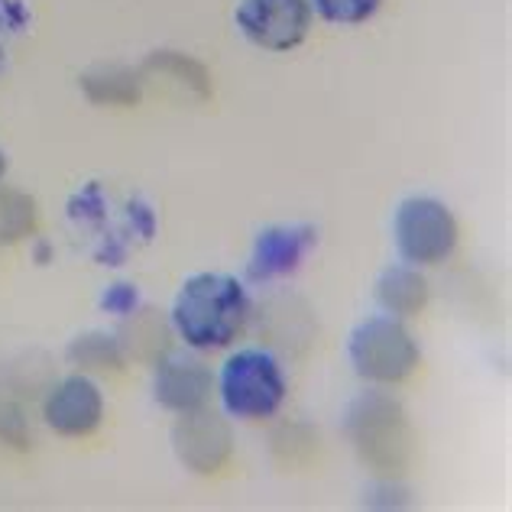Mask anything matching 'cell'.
<instances>
[{
	"label": "cell",
	"instance_id": "obj_1",
	"mask_svg": "<svg viewBox=\"0 0 512 512\" xmlns=\"http://www.w3.org/2000/svg\"><path fill=\"white\" fill-rule=\"evenodd\" d=\"M69 227L101 266H124L156 237V211L140 195H120L107 182H85L69 198Z\"/></svg>",
	"mask_w": 512,
	"mask_h": 512
},
{
	"label": "cell",
	"instance_id": "obj_2",
	"mask_svg": "<svg viewBox=\"0 0 512 512\" xmlns=\"http://www.w3.org/2000/svg\"><path fill=\"white\" fill-rule=\"evenodd\" d=\"M250 299L244 282L227 273H195L172 305V331L192 350H221L244 334Z\"/></svg>",
	"mask_w": 512,
	"mask_h": 512
},
{
	"label": "cell",
	"instance_id": "obj_3",
	"mask_svg": "<svg viewBox=\"0 0 512 512\" xmlns=\"http://www.w3.org/2000/svg\"><path fill=\"white\" fill-rule=\"evenodd\" d=\"M344 435L373 477L399 480L412 461V428L406 409L386 393H363L347 406Z\"/></svg>",
	"mask_w": 512,
	"mask_h": 512
},
{
	"label": "cell",
	"instance_id": "obj_4",
	"mask_svg": "<svg viewBox=\"0 0 512 512\" xmlns=\"http://www.w3.org/2000/svg\"><path fill=\"white\" fill-rule=\"evenodd\" d=\"M286 373L279 360L266 350H237L221 370V402L224 412L240 422L273 419L286 402Z\"/></svg>",
	"mask_w": 512,
	"mask_h": 512
},
{
	"label": "cell",
	"instance_id": "obj_5",
	"mask_svg": "<svg viewBox=\"0 0 512 512\" xmlns=\"http://www.w3.org/2000/svg\"><path fill=\"white\" fill-rule=\"evenodd\" d=\"M419 360V344L393 315H373L360 321L350 334V363H354L360 380L367 383L393 386L409 380Z\"/></svg>",
	"mask_w": 512,
	"mask_h": 512
},
{
	"label": "cell",
	"instance_id": "obj_6",
	"mask_svg": "<svg viewBox=\"0 0 512 512\" xmlns=\"http://www.w3.org/2000/svg\"><path fill=\"white\" fill-rule=\"evenodd\" d=\"M396 250L412 266H438L444 263L457 247V221L451 208L438 198L412 195L399 205L396 221Z\"/></svg>",
	"mask_w": 512,
	"mask_h": 512
},
{
	"label": "cell",
	"instance_id": "obj_7",
	"mask_svg": "<svg viewBox=\"0 0 512 512\" xmlns=\"http://www.w3.org/2000/svg\"><path fill=\"white\" fill-rule=\"evenodd\" d=\"M237 26L253 46L266 52H289L305 43L312 30L308 0H240Z\"/></svg>",
	"mask_w": 512,
	"mask_h": 512
},
{
	"label": "cell",
	"instance_id": "obj_8",
	"mask_svg": "<svg viewBox=\"0 0 512 512\" xmlns=\"http://www.w3.org/2000/svg\"><path fill=\"white\" fill-rule=\"evenodd\" d=\"M172 448L175 457L195 474H218V470L231 461L234 435L221 415L195 409L182 412V419L172 428Z\"/></svg>",
	"mask_w": 512,
	"mask_h": 512
},
{
	"label": "cell",
	"instance_id": "obj_9",
	"mask_svg": "<svg viewBox=\"0 0 512 512\" xmlns=\"http://www.w3.org/2000/svg\"><path fill=\"white\" fill-rule=\"evenodd\" d=\"M315 244H318V231L312 224L266 227V231L256 234V244H253L250 263H247V279L260 286V282L292 276Z\"/></svg>",
	"mask_w": 512,
	"mask_h": 512
},
{
	"label": "cell",
	"instance_id": "obj_10",
	"mask_svg": "<svg viewBox=\"0 0 512 512\" xmlns=\"http://www.w3.org/2000/svg\"><path fill=\"white\" fill-rule=\"evenodd\" d=\"M46 425L65 438H88L98 431L104 419V396L85 373L65 376V380L46 396L43 406Z\"/></svg>",
	"mask_w": 512,
	"mask_h": 512
},
{
	"label": "cell",
	"instance_id": "obj_11",
	"mask_svg": "<svg viewBox=\"0 0 512 512\" xmlns=\"http://www.w3.org/2000/svg\"><path fill=\"white\" fill-rule=\"evenodd\" d=\"M214 376L198 357H163L156 363V399L172 412L205 409Z\"/></svg>",
	"mask_w": 512,
	"mask_h": 512
},
{
	"label": "cell",
	"instance_id": "obj_12",
	"mask_svg": "<svg viewBox=\"0 0 512 512\" xmlns=\"http://www.w3.org/2000/svg\"><path fill=\"white\" fill-rule=\"evenodd\" d=\"M117 341L124 347L127 357L156 367V363L169 357V350H172V325L166 321L163 312H156L150 305H137L130 315H124V321H120Z\"/></svg>",
	"mask_w": 512,
	"mask_h": 512
},
{
	"label": "cell",
	"instance_id": "obj_13",
	"mask_svg": "<svg viewBox=\"0 0 512 512\" xmlns=\"http://www.w3.org/2000/svg\"><path fill=\"white\" fill-rule=\"evenodd\" d=\"M376 302L393 318L419 315L428 305V279L419 273V266H389L376 279Z\"/></svg>",
	"mask_w": 512,
	"mask_h": 512
},
{
	"label": "cell",
	"instance_id": "obj_14",
	"mask_svg": "<svg viewBox=\"0 0 512 512\" xmlns=\"http://www.w3.org/2000/svg\"><path fill=\"white\" fill-rule=\"evenodd\" d=\"M82 88H85L91 104L133 107V104H140L143 78H140V72H133V69H120V65H111V69L88 72L82 78Z\"/></svg>",
	"mask_w": 512,
	"mask_h": 512
},
{
	"label": "cell",
	"instance_id": "obj_15",
	"mask_svg": "<svg viewBox=\"0 0 512 512\" xmlns=\"http://www.w3.org/2000/svg\"><path fill=\"white\" fill-rule=\"evenodd\" d=\"M69 360H72V367H78L82 373H98V376L120 373L127 367V354H124V347H120V341L101 331L75 338L69 344Z\"/></svg>",
	"mask_w": 512,
	"mask_h": 512
},
{
	"label": "cell",
	"instance_id": "obj_16",
	"mask_svg": "<svg viewBox=\"0 0 512 512\" xmlns=\"http://www.w3.org/2000/svg\"><path fill=\"white\" fill-rule=\"evenodd\" d=\"M39 224V211H36V201L17 192V188H4L0 192V247H10L17 240L30 237Z\"/></svg>",
	"mask_w": 512,
	"mask_h": 512
},
{
	"label": "cell",
	"instance_id": "obj_17",
	"mask_svg": "<svg viewBox=\"0 0 512 512\" xmlns=\"http://www.w3.org/2000/svg\"><path fill=\"white\" fill-rule=\"evenodd\" d=\"M143 75H169L182 88L195 91L198 98H208V94H211V78H208V72L201 69L198 62L188 59V56H179V52H153V56L143 62L140 78Z\"/></svg>",
	"mask_w": 512,
	"mask_h": 512
},
{
	"label": "cell",
	"instance_id": "obj_18",
	"mask_svg": "<svg viewBox=\"0 0 512 512\" xmlns=\"http://www.w3.org/2000/svg\"><path fill=\"white\" fill-rule=\"evenodd\" d=\"M33 13L23 0H0V72L10 65V52L17 39L30 30Z\"/></svg>",
	"mask_w": 512,
	"mask_h": 512
},
{
	"label": "cell",
	"instance_id": "obj_19",
	"mask_svg": "<svg viewBox=\"0 0 512 512\" xmlns=\"http://www.w3.org/2000/svg\"><path fill=\"white\" fill-rule=\"evenodd\" d=\"M308 4H312V10L321 20L357 26V23H367L373 13L380 10L383 0H308Z\"/></svg>",
	"mask_w": 512,
	"mask_h": 512
},
{
	"label": "cell",
	"instance_id": "obj_20",
	"mask_svg": "<svg viewBox=\"0 0 512 512\" xmlns=\"http://www.w3.org/2000/svg\"><path fill=\"white\" fill-rule=\"evenodd\" d=\"M137 305H140V292H137L133 282H114V286H107V292L101 295V308H104V312L117 315V318L130 315Z\"/></svg>",
	"mask_w": 512,
	"mask_h": 512
},
{
	"label": "cell",
	"instance_id": "obj_21",
	"mask_svg": "<svg viewBox=\"0 0 512 512\" xmlns=\"http://www.w3.org/2000/svg\"><path fill=\"white\" fill-rule=\"evenodd\" d=\"M0 438L13 448L26 451L30 448V428H26V419H23V409L17 406H4L0 409Z\"/></svg>",
	"mask_w": 512,
	"mask_h": 512
},
{
	"label": "cell",
	"instance_id": "obj_22",
	"mask_svg": "<svg viewBox=\"0 0 512 512\" xmlns=\"http://www.w3.org/2000/svg\"><path fill=\"white\" fill-rule=\"evenodd\" d=\"M36 260H39V263H46V260H49V244H39V247H36Z\"/></svg>",
	"mask_w": 512,
	"mask_h": 512
},
{
	"label": "cell",
	"instance_id": "obj_23",
	"mask_svg": "<svg viewBox=\"0 0 512 512\" xmlns=\"http://www.w3.org/2000/svg\"><path fill=\"white\" fill-rule=\"evenodd\" d=\"M4 172H7V159H4V153H0V179H4Z\"/></svg>",
	"mask_w": 512,
	"mask_h": 512
}]
</instances>
